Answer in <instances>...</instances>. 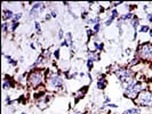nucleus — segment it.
I'll return each instance as SVG.
<instances>
[{
	"label": "nucleus",
	"mask_w": 152,
	"mask_h": 114,
	"mask_svg": "<svg viewBox=\"0 0 152 114\" xmlns=\"http://www.w3.org/2000/svg\"><path fill=\"white\" fill-rule=\"evenodd\" d=\"M46 78L47 73L45 68H32L26 74V84L32 89H37L41 86H45Z\"/></svg>",
	"instance_id": "obj_1"
},
{
	"label": "nucleus",
	"mask_w": 152,
	"mask_h": 114,
	"mask_svg": "<svg viewBox=\"0 0 152 114\" xmlns=\"http://www.w3.org/2000/svg\"><path fill=\"white\" fill-rule=\"evenodd\" d=\"M46 89L49 91H62L65 88L64 78L60 72L49 71L46 78Z\"/></svg>",
	"instance_id": "obj_2"
},
{
	"label": "nucleus",
	"mask_w": 152,
	"mask_h": 114,
	"mask_svg": "<svg viewBox=\"0 0 152 114\" xmlns=\"http://www.w3.org/2000/svg\"><path fill=\"white\" fill-rule=\"evenodd\" d=\"M113 74L121 86L128 82L130 79L136 78V72L133 71V68L129 66H118L115 70H113Z\"/></svg>",
	"instance_id": "obj_3"
},
{
	"label": "nucleus",
	"mask_w": 152,
	"mask_h": 114,
	"mask_svg": "<svg viewBox=\"0 0 152 114\" xmlns=\"http://www.w3.org/2000/svg\"><path fill=\"white\" fill-rule=\"evenodd\" d=\"M135 57L140 61L152 62V42H143L137 46Z\"/></svg>",
	"instance_id": "obj_4"
},
{
	"label": "nucleus",
	"mask_w": 152,
	"mask_h": 114,
	"mask_svg": "<svg viewBox=\"0 0 152 114\" xmlns=\"http://www.w3.org/2000/svg\"><path fill=\"white\" fill-rule=\"evenodd\" d=\"M134 102L136 103V106H140L141 108H152V90L144 89Z\"/></svg>",
	"instance_id": "obj_5"
},
{
	"label": "nucleus",
	"mask_w": 152,
	"mask_h": 114,
	"mask_svg": "<svg viewBox=\"0 0 152 114\" xmlns=\"http://www.w3.org/2000/svg\"><path fill=\"white\" fill-rule=\"evenodd\" d=\"M144 89H146V88H145L144 82L141 81V80H137V82L134 84V87H133L129 91L124 92V96H125L126 98L132 99V100H135V99L137 98V96L144 90Z\"/></svg>",
	"instance_id": "obj_6"
},
{
	"label": "nucleus",
	"mask_w": 152,
	"mask_h": 114,
	"mask_svg": "<svg viewBox=\"0 0 152 114\" xmlns=\"http://www.w3.org/2000/svg\"><path fill=\"white\" fill-rule=\"evenodd\" d=\"M44 6V2H34L30 7L28 12V21H33L37 22L38 17L41 15V7Z\"/></svg>",
	"instance_id": "obj_7"
},
{
	"label": "nucleus",
	"mask_w": 152,
	"mask_h": 114,
	"mask_svg": "<svg viewBox=\"0 0 152 114\" xmlns=\"http://www.w3.org/2000/svg\"><path fill=\"white\" fill-rule=\"evenodd\" d=\"M107 78H105V74H99V79H97V81H96V88L99 89V90H104V89H107Z\"/></svg>",
	"instance_id": "obj_8"
},
{
	"label": "nucleus",
	"mask_w": 152,
	"mask_h": 114,
	"mask_svg": "<svg viewBox=\"0 0 152 114\" xmlns=\"http://www.w3.org/2000/svg\"><path fill=\"white\" fill-rule=\"evenodd\" d=\"M49 100H50V97L49 96H45V95H41L39 98H37V106H38L39 110H44L46 108V106L48 105V103H49Z\"/></svg>",
	"instance_id": "obj_9"
},
{
	"label": "nucleus",
	"mask_w": 152,
	"mask_h": 114,
	"mask_svg": "<svg viewBox=\"0 0 152 114\" xmlns=\"http://www.w3.org/2000/svg\"><path fill=\"white\" fill-rule=\"evenodd\" d=\"M15 13L9 9V8H4L2 9V22H12L14 18Z\"/></svg>",
	"instance_id": "obj_10"
},
{
	"label": "nucleus",
	"mask_w": 152,
	"mask_h": 114,
	"mask_svg": "<svg viewBox=\"0 0 152 114\" xmlns=\"http://www.w3.org/2000/svg\"><path fill=\"white\" fill-rule=\"evenodd\" d=\"M129 25H130V28L134 30V37H133V39L135 40V39L137 38V32H138V29H140V26H141V24H140V18L135 15L134 16V18L129 22Z\"/></svg>",
	"instance_id": "obj_11"
},
{
	"label": "nucleus",
	"mask_w": 152,
	"mask_h": 114,
	"mask_svg": "<svg viewBox=\"0 0 152 114\" xmlns=\"http://www.w3.org/2000/svg\"><path fill=\"white\" fill-rule=\"evenodd\" d=\"M15 87V82L12 78L9 76H5L2 80V89L4 90H8V89H13Z\"/></svg>",
	"instance_id": "obj_12"
},
{
	"label": "nucleus",
	"mask_w": 152,
	"mask_h": 114,
	"mask_svg": "<svg viewBox=\"0 0 152 114\" xmlns=\"http://www.w3.org/2000/svg\"><path fill=\"white\" fill-rule=\"evenodd\" d=\"M134 16H135V14L133 13V12H128V13H124V14H121V15L119 16V21H121V22L124 23H129L133 18H134Z\"/></svg>",
	"instance_id": "obj_13"
},
{
	"label": "nucleus",
	"mask_w": 152,
	"mask_h": 114,
	"mask_svg": "<svg viewBox=\"0 0 152 114\" xmlns=\"http://www.w3.org/2000/svg\"><path fill=\"white\" fill-rule=\"evenodd\" d=\"M87 58H89L94 62H99L101 60V53L96 52V50H88L87 52Z\"/></svg>",
	"instance_id": "obj_14"
},
{
	"label": "nucleus",
	"mask_w": 152,
	"mask_h": 114,
	"mask_svg": "<svg viewBox=\"0 0 152 114\" xmlns=\"http://www.w3.org/2000/svg\"><path fill=\"white\" fill-rule=\"evenodd\" d=\"M88 90V86H85L84 88H80L79 90L76 92V95H75V98H76V103H78L80 99L84 97L85 95H86V92Z\"/></svg>",
	"instance_id": "obj_15"
},
{
	"label": "nucleus",
	"mask_w": 152,
	"mask_h": 114,
	"mask_svg": "<svg viewBox=\"0 0 152 114\" xmlns=\"http://www.w3.org/2000/svg\"><path fill=\"white\" fill-rule=\"evenodd\" d=\"M102 21V18H101V16L99 15H96V16H91L87 21H86V24L87 25H91V26H94L95 24H97V23H101Z\"/></svg>",
	"instance_id": "obj_16"
},
{
	"label": "nucleus",
	"mask_w": 152,
	"mask_h": 114,
	"mask_svg": "<svg viewBox=\"0 0 152 114\" xmlns=\"http://www.w3.org/2000/svg\"><path fill=\"white\" fill-rule=\"evenodd\" d=\"M122 114H142V108L140 106H134V107H129L127 110H125Z\"/></svg>",
	"instance_id": "obj_17"
},
{
	"label": "nucleus",
	"mask_w": 152,
	"mask_h": 114,
	"mask_svg": "<svg viewBox=\"0 0 152 114\" xmlns=\"http://www.w3.org/2000/svg\"><path fill=\"white\" fill-rule=\"evenodd\" d=\"M4 57L7 60V63L10 65V66H13V68H16L17 65H18V61H16L15 58H13L10 55H6V54H4Z\"/></svg>",
	"instance_id": "obj_18"
},
{
	"label": "nucleus",
	"mask_w": 152,
	"mask_h": 114,
	"mask_svg": "<svg viewBox=\"0 0 152 114\" xmlns=\"http://www.w3.org/2000/svg\"><path fill=\"white\" fill-rule=\"evenodd\" d=\"M93 46H94V50H96V52H99V53L104 50V44H103L102 41L95 40V41H93Z\"/></svg>",
	"instance_id": "obj_19"
},
{
	"label": "nucleus",
	"mask_w": 152,
	"mask_h": 114,
	"mask_svg": "<svg viewBox=\"0 0 152 114\" xmlns=\"http://www.w3.org/2000/svg\"><path fill=\"white\" fill-rule=\"evenodd\" d=\"M65 39L68 40V42H69V48L75 49V42H73V37H72V33H71V32H68V33L65 34Z\"/></svg>",
	"instance_id": "obj_20"
},
{
	"label": "nucleus",
	"mask_w": 152,
	"mask_h": 114,
	"mask_svg": "<svg viewBox=\"0 0 152 114\" xmlns=\"http://www.w3.org/2000/svg\"><path fill=\"white\" fill-rule=\"evenodd\" d=\"M1 31L4 34H7L10 31V22H2L1 23Z\"/></svg>",
	"instance_id": "obj_21"
},
{
	"label": "nucleus",
	"mask_w": 152,
	"mask_h": 114,
	"mask_svg": "<svg viewBox=\"0 0 152 114\" xmlns=\"http://www.w3.org/2000/svg\"><path fill=\"white\" fill-rule=\"evenodd\" d=\"M151 30V28H150V25H146V24H143V25H141L140 26V29H138V32L140 33H149Z\"/></svg>",
	"instance_id": "obj_22"
},
{
	"label": "nucleus",
	"mask_w": 152,
	"mask_h": 114,
	"mask_svg": "<svg viewBox=\"0 0 152 114\" xmlns=\"http://www.w3.org/2000/svg\"><path fill=\"white\" fill-rule=\"evenodd\" d=\"M114 21H117V20L114 18L113 16H111L110 14H109V16H107V18L105 20V21H104V26H110V25H112Z\"/></svg>",
	"instance_id": "obj_23"
},
{
	"label": "nucleus",
	"mask_w": 152,
	"mask_h": 114,
	"mask_svg": "<svg viewBox=\"0 0 152 114\" xmlns=\"http://www.w3.org/2000/svg\"><path fill=\"white\" fill-rule=\"evenodd\" d=\"M91 30L94 32V34L96 36V34H99L101 30H102V24L101 23H97V24H95L94 26H91Z\"/></svg>",
	"instance_id": "obj_24"
},
{
	"label": "nucleus",
	"mask_w": 152,
	"mask_h": 114,
	"mask_svg": "<svg viewBox=\"0 0 152 114\" xmlns=\"http://www.w3.org/2000/svg\"><path fill=\"white\" fill-rule=\"evenodd\" d=\"M94 63L95 62L89 60V58H87V61H86V66H87V70H88V72H91V70L94 68Z\"/></svg>",
	"instance_id": "obj_25"
},
{
	"label": "nucleus",
	"mask_w": 152,
	"mask_h": 114,
	"mask_svg": "<svg viewBox=\"0 0 152 114\" xmlns=\"http://www.w3.org/2000/svg\"><path fill=\"white\" fill-rule=\"evenodd\" d=\"M20 26V22H10V32L14 33Z\"/></svg>",
	"instance_id": "obj_26"
},
{
	"label": "nucleus",
	"mask_w": 152,
	"mask_h": 114,
	"mask_svg": "<svg viewBox=\"0 0 152 114\" xmlns=\"http://www.w3.org/2000/svg\"><path fill=\"white\" fill-rule=\"evenodd\" d=\"M34 30L37 32V34H41L42 33V29H41V24L39 22H34Z\"/></svg>",
	"instance_id": "obj_27"
},
{
	"label": "nucleus",
	"mask_w": 152,
	"mask_h": 114,
	"mask_svg": "<svg viewBox=\"0 0 152 114\" xmlns=\"http://www.w3.org/2000/svg\"><path fill=\"white\" fill-rule=\"evenodd\" d=\"M61 50H60V48H56L55 50L53 52V57L56 60V61H58L60 60V57H61Z\"/></svg>",
	"instance_id": "obj_28"
},
{
	"label": "nucleus",
	"mask_w": 152,
	"mask_h": 114,
	"mask_svg": "<svg viewBox=\"0 0 152 114\" xmlns=\"http://www.w3.org/2000/svg\"><path fill=\"white\" fill-rule=\"evenodd\" d=\"M23 17V13L22 12H18V13H15V15H14V18H13V21L12 22H20V20Z\"/></svg>",
	"instance_id": "obj_29"
},
{
	"label": "nucleus",
	"mask_w": 152,
	"mask_h": 114,
	"mask_svg": "<svg viewBox=\"0 0 152 114\" xmlns=\"http://www.w3.org/2000/svg\"><path fill=\"white\" fill-rule=\"evenodd\" d=\"M88 15H89V12H88V10H83V12H81V15H80V18H81L83 21H85V22H86V21L89 18V17H88Z\"/></svg>",
	"instance_id": "obj_30"
},
{
	"label": "nucleus",
	"mask_w": 152,
	"mask_h": 114,
	"mask_svg": "<svg viewBox=\"0 0 152 114\" xmlns=\"http://www.w3.org/2000/svg\"><path fill=\"white\" fill-rule=\"evenodd\" d=\"M57 38L60 39L61 41H63V40H64V38H65V37H64V31H63V29H60V30H58V33H57Z\"/></svg>",
	"instance_id": "obj_31"
},
{
	"label": "nucleus",
	"mask_w": 152,
	"mask_h": 114,
	"mask_svg": "<svg viewBox=\"0 0 152 114\" xmlns=\"http://www.w3.org/2000/svg\"><path fill=\"white\" fill-rule=\"evenodd\" d=\"M77 76H79V72H77V71H73V72H71L70 74L68 76L69 79H76Z\"/></svg>",
	"instance_id": "obj_32"
},
{
	"label": "nucleus",
	"mask_w": 152,
	"mask_h": 114,
	"mask_svg": "<svg viewBox=\"0 0 152 114\" xmlns=\"http://www.w3.org/2000/svg\"><path fill=\"white\" fill-rule=\"evenodd\" d=\"M50 15H52V18H57V16H58V10H57V9H52V10H50Z\"/></svg>",
	"instance_id": "obj_33"
},
{
	"label": "nucleus",
	"mask_w": 152,
	"mask_h": 114,
	"mask_svg": "<svg viewBox=\"0 0 152 114\" xmlns=\"http://www.w3.org/2000/svg\"><path fill=\"white\" fill-rule=\"evenodd\" d=\"M50 20H52L50 13H46L45 15H44V21H45V22H48V21H50Z\"/></svg>",
	"instance_id": "obj_34"
},
{
	"label": "nucleus",
	"mask_w": 152,
	"mask_h": 114,
	"mask_svg": "<svg viewBox=\"0 0 152 114\" xmlns=\"http://www.w3.org/2000/svg\"><path fill=\"white\" fill-rule=\"evenodd\" d=\"M109 103H112L111 102V98L109 96H104V99H103V105H107Z\"/></svg>",
	"instance_id": "obj_35"
},
{
	"label": "nucleus",
	"mask_w": 152,
	"mask_h": 114,
	"mask_svg": "<svg viewBox=\"0 0 152 114\" xmlns=\"http://www.w3.org/2000/svg\"><path fill=\"white\" fill-rule=\"evenodd\" d=\"M145 18H146V21H148V22L152 24V13H146Z\"/></svg>",
	"instance_id": "obj_36"
},
{
	"label": "nucleus",
	"mask_w": 152,
	"mask_h": 114,
	"mask_svg": "<svg viewBox=\"0 0 152 114\" xmlns=\"http://www.w3.org/2000/svg\"><path fill=\"white\" fill-rule=\"evenodd\" d=\"M95 34H94V32H93V30L91 29H87V37L91 39V37H94Z\"/></svg>",
	"instance_id": "obj_37"
},
{
	"label": "nucleus",
	"mask_w": 152,
	"mask_h": 114,
	"mask_svg": "<svg viewBox=\"0 0 152 114\" xmlns=\"http://www.w3.org/2000/svg\"><path fill=\"white\" fill-rule=\"evenodd\" d=\"M60 46L61 47H69V42H68V40L64 38V40L63 41H61V44H60Z\"/></svg>",
	"instance_id": "obj_38"
},
{
	"label": "nucleus",
	"mask_w": 152,
	"mask_h": 114,
	"mask_svg": "<svg viewBox=\"0 0 152 114\" xmlns=\"http://www.w3.org/2000/svg\"><path fill=\"white\" fill-rule=\"evenodd\" d=\"M85 76H86V73H85V72H79V76H80V78H84Z\"/></svg>",
	"instance_id": "obj_39"
},
{
	"label": "nucleus",
	"mask_w": 152,
	"mask_h": 114,
	"mask_svg": "<svg viewBox=\"0 0 152 114\" xmlns=\"http://www.w3.org/2000/svg\"><path fill=\"white\" fill-rule=\"evenodd\" d=\"M148 8H149V6H148V5H144V6H143V10H144V12H148Z\"/></svg>",
	"instance_id": "obj_40"
},
{
	"label": "nucleus",
	"mask_w": 152,
	"mask_h": 114,
	"mask_svg": "<svg viewBox=\"0 0 152 114\" xmlns=\"http://www.w3.org/2000/svg\"><path fill=\"white\" fill-rule=\"evenodd\" d=\"M30 47H31V48H32V49H37V47H36V46L33 45V44H31Z\"/></svg>",
	"instance_id": "obj_41"
},
{
	"label": "nucleus",
	"mask_w": 152,
	"mask_h": 114,
	"mask_svg": "<svg viewBox=\"0 0 152 114\" xmlns=\"http://www.w3.org/2000/svg\"><path fill=\"white\" fill-rule=\"evenodd\" d=\"M148 34H149V37H150V38H152V29L150 30V32H149Z\"/></svg>",
	"instance_id": "obj_42"
},
{
	"label": "nucleus",
	"mask_w": 152,
	"mask_h": 114,
	"mask_svg": "<svg viewBox=\"0 0 152 114\" xmlns=\"http://www.w3.org/2000/svg\"><path fill=\"white\" fill-rule=\"evenodd\" d=\"M20 114H28V113H25V112H22V113H20Z\"/></svg>",
	"instance_id": "obj_43"
}]
</instances>
